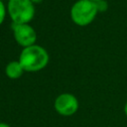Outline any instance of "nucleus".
Wrapping results in <instances>:
<instances>
[{
    "label": "nucleus",
    "mask_w": 127,
    "mask_h": 127,
    "mask_svg": "<svg viewBox=\"0 0 127 127\" xmlns=\"http://www.w3.org/2000/svg\"><path fill=\"white\" fill-rule=\"evenodd\" d=\"M49 54L45 48L37 44L24 48L20 54L19 62L25 71L36 72L44 69L49 64Z\"/></svg>",
    "instance_id": "1"
},
{
    "label": "nucleus",
    "mask_w": 127,
    "mask_h": 127,
    "mask_svg": "<svg viewBox=\"0 0 127 127\" xmlns=\"http://www.w3.org/2000/svg\"><path fill=\"white\" fill-rule=\"evenodd\" d=\"M6 7L14 24H30L35 17V5L30 0H8Z\"/></svg>",
    "instance_id": "2"
},
{
    "label": "nucleus",
    "mask_w": 127,
    "mask_h": 127,
    "mask_svg": "<svg viewBox=\"0 0 127 127\" xmlns=\"http://www.w3.org/2000/svg\"><path fill=\"white\" fill-rule=\"evenodd\" d=\"M98 13L96 4L90 0H77L70 8V19L77 26H87Z\"/></svg>",
    "instance_id": "3"
},
{
    "label": "nucleus",
    "mask_w": 127,
    "mask_h": 127,
    "mask_svg": "<svg viewBox=\"0 0 127 127\" xmlns=\"http://www.w3.org/2000/svg\"><path fill=\"white\" fill-rule=\"evenodd\" d=\"M13 35L16 43L23 49L35 45L37 41V32L30 24H14Z\"/></svg>",
    "instance_id": "4"
},
{
    "label": "nucleus",
    "mask_w": 127,
    "mask_h": 127,
    "mask_svg": "<svg viewBox=\"0 0 127 127\" xmlns=\"http://www.w3.org/2000/svg\"><path fill=\"white\" fill-rule=\"evenodd\" d=\"M79 103L77 98L71 93H61L57 96L54 102L56 111L62 116H71L78 109Z\"/></svg>",
    "instance_id": "5"
},
{
    "label": "nucleus",
    "mask_w": 127,
    "mask_h": 127,
    "mask_svg": "<svg viewBox=\"0 0 127 127\" xmlns=\"http://www.w3.org/2000/svg\"><path fill=\"white\" fill-rule=\"evenodd\" d=\"M24 72H25V69L22 66L19 60L9 62L5 66V73L7 77L10 79H18L23 75Z\"/></svg>",
    "instance_id": "6"
},
{
    "label": "nucleus",
    "mask_w": 127,
    "mask_h": 127,
    "mask_svg": "<svg viewBox=\"0 0 127 127\" xmlns=\"http://www.w3.org/2000/svg\"><path fill=\"white\" fill-rule=\"evenodd\" d=\"M6 15H7V7L0 0V25L3 24V22L6 18Z\"/></svg>",
    "instance_id": "7"
},
{
    "label": "nucleus",
    "mask_w": 127,
    "mask_h": 127,
    "mask_svg": "<svg viewBox=\"0 0 127 127\" xmlns=\"http://www.w3.org/2000/svg\"><path fill=\"white\" fill-rule=\"evenodd\" d=\"M96 4V7H97V10H98V13L99 12H105L108 8V3L105 1V0H100L98 2L95 3Z\"/></svg>",
    "instance_id": "8"
},
{
    "label": "nucleus",
    "mask_w": 127,
    "mask_h": 127,
    "mask_svg": "<svg viewBox=\"0 0 127 127\" xmlns=\"http://www.w3.org/2000/svg\"><path fill=\"white\" fill-rule=\"evenodd\" d=\"M0 127H11V126L5 122H0Z\"/></svg>",
    "instance_id": "9"
},
{
    "label": "nucleus",
    "mask_w": 127,
    "mask_h": 127,
    "mask_svg": "<svg viewBox=\"0 0 127 127\" xmlns=\"http://www.w3.org/2000/svg\"><path fill=\"white\" fill-rule=\"evenodd\" d=\"M30 1H31V2H32V3L34 4V5H35V4H39V3L43 2L44 0H30Z\"/></svg>",
    "instance_id": "10"
},
{
    "label": "nucleus",
    "mask_w": 127,
    "mask_h": 127,
    "mask_svg": "<svg viewBox=\"0 0 127 127\" xmlns=\"http://www.w3.org/2000/svg\"><path fill=\"white\" fill-rule=\"evenodd\" d=\"M123 109H124V113H125V115L127 116V101L125 102V105H124V108H123Z\"/></svg>",
    "instance_id": "11"
},
{
    "label": "nucleus",
    "mask_w": 127,
    "mask_h": 127,
    "mask_svg": "<svg viewBox=\"0 0 127 127\" xmlns=\"http://www.w3.org/2000/svg\"><path fill=\"white\" fill-rule=\"evenodd\" d=\"M90 1H92V2H94V3H96V2H98V1H100V0H90Z\"/></svg>",
    "instance_id": "12"
}]
</instances>
